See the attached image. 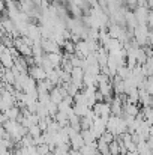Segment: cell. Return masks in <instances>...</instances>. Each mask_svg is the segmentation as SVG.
<instances>
[{
    "instance_id": "cell-1",
    "label": "cell",
    "mask_w": 153,
    "mask_h": 155,
    "mask_svg": "<svg viewBox=\"0 0 153 155\" xmlns=\"http://www.w3.org/2000/svg\"><path fill=\"white\" fill-rule=\"evenodd\" d=\"M84 145H86V142H84V137H83L81 133H77V134H74L71 137V146H72V149H78L80 151Z\"/></svg>"
},
{
    "instance_id": "cell-2",
    "label": "cell",
    "mask_w": 153,
    "mask_h": 155,
    "mask_svg": "<svg viewBox=\"0 0 153 155\" xmlns=\"http://www.w3.org/2000/svg\"><path fill=\"white\" fill-rule=\"evenodd\" d=\"M41 133H42V130H41L39 125H32V127L29 128V134H30L32 137H39Z\"/></svg>"
}]
</instances>
